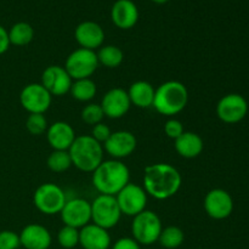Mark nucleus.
Instances as JSON below:
<instances>
[{
	"label": "nucleus",
	"instance_id": "obj_1",
	"mask_svg": "<svg viewBox=\"0 0 249 249\" xmlns=\"http://www.w3.org/2000/svg\"><path fill=\"white\" fill-rule=\"evenodd\" d=\"M182 184L181 174L168 163L147 165L143 170V190L156 199H168L178 194Z\"/></svg>",
	"mask_w": 249,
	"mask_h": 249
},
{
	"label": "nucleus",
	"instance_id": "obj_2",
	"mask_svg": "<svg viewBox=\"0 0 249 249\" xmlns=\"http://www.w3.org/2000/svg\"><path fill=\"white\" fill-rule=\"evenodd\" d=\"M129 168L118 160H104L92 172V185L100 195L117 196L129 184Z\"/></svg>",
	"mask_w": 249,
	"mask_h": 249
},
{
	"label": "nucleus",
	"instance_id": "obj_3",
	"mask_svg": "<svg viewBox=\"0 0 249 249\" xmlns=\"http://www.w3.org/2000/svg\"><path fill=\"white\" fill-rule=\"evenodd\" d=\"M189 91L182 83L169 80L156 89L153 105L156 111L163 116H175L186 107Z\"/></svg>",
	"mask_w": 249,
	"mask_h": 249
},
{
	"label": "nucleus",
	"instance_id": "obj_4",
	"mask_svg": "<svg viewBox=\"0 0 249 249\" xmlns=\"http://www.w3.org/2000/svg\"><path fill=\"white\" fill-rule=\"evenodd\" d=\"M104 146L91 135L77 136L70 147L72 164L82 172L92 173L104 162Z\"/></svg>",
	"mask_w": 249,
	"mask_h": 249
},
{
	"label": "nucleus",
	"instance_id": "obj_5",
	"mask_svg": "<svg viewBox=\"0 0 249 249\" xmlns=\"http://www.w3.org/2000/svg\"><path fill=\"white\" fill-rule=\"evenodd\" d=\"M162 230V221L155 212L145 209L140 214L134 216L131 233L133 238L139 245H153L158 241Z\"/></svg>",
	"mask_w": 249,
	"mask_h": 249
},
{
	"label": "nucleus",
	"instance_id": "obj_6",
	"mask_svg": "<svg viewBox=\"0 0 249 249\" xmlns=\"http://www.w3.org/2000/svg\"><path fill=\"white\" fill-rule=\"evenodd\" d=\"M66 202L67 198L63 190L53 182L40 185L36 190L33 196V203L36 208L45 215H55L61 213Z\"/></svg>",
	"mask_w": 249,
	"mask_h": 249
},
{
	"label": "nucleus",
	"instance_id": "obj_7",
	"mask_svg": "<svg viewBox=\"0 0 249 249\" xmlns=\"http://www.w3.org/2000/svg\"><path fill=\"white\" fill-rule=\"evenodd\" d=\"M92 224L106 230L114 228L119 223L122 212L119 209L116 196L100 195L91 202Z\"/></svg>",
	"mask_w": 249,
	"mask_h": 249
},
{
	"label": "nucleus",
	"instance_id": "obj_8",
	"mask_svg": "<svg viewBox=\"0 0 249 249\" xmlns=\"http://www.w3.org/2000/svg\"><path fill=\"white\" fill-rule=\"evenodd\" d=\"M99 67L95 51L79 48L73 51L66 60L65 70L73 80L90 78Z\"/></svg>",
	"mask_w": 249,
	"mask_h": 249
},
{
	"label": "nucleus",
	"instance_id": "obj_9",
	"mask_svg": "<svg viewBox=\"0 0 249 249\" xmlns=\"http://www.w3.org/2000/svg\"><path fill=\"white\" fill-rule=\"evenodd\" d=\"M122 214L128 216H135L143 212L147 206V194L143 187L129 182L116 196Z\"/></svg>",
	"mask_w": 249,
	"mask_h": 249
},
{
	"label": "nucleus",
	"instance_id": "obj_10",
	"mask_svg": "<svg viewBox=\"0 0 249 249\" xmlns=\"http://www.w3.org/2000/svg\"><path fill=\"white\" fill-rule=\"evenodd\" d=\"M248 113V102L242 95L228 94L219 100L216 105V116L228 124H235L242 121Z\"/></svg>",
	"mask_w": 249,
	"mask_h": 249
},
{
	"label": "nucleus",
	"instance_id": "obj_11",
	"mask_svg": "<svg viewBox=\"0 0 249 249\" xmlns=\"http://www.w3.org/2000/svg\"><path fill=\"white\" fill-rule=\"evenodd\" d=\"M50 92L39 83L26 85L19 94V102L22 107L29 113H43L49 109L51 105Z\"/></svg>",
	"mask_w": 249,
	"mask_h": 249
},
{
	"label": "nucleus",
	"instance_id": "obj_12",
	"mask_svg": "<svg viewBox=\"0 0 249 249\" xmlns=\"http://www.w3.org/2000/svg\"><path fill=\"white\" fill-rule=\"evenodd\" d=\"M60 214L65 225L79 230L91 220V204L84 198H72L66 202Z\"/></svg>",
	"mask_w": 249,
	"mask_h": 249
},
{
	"label": "nucleus",
	"instance_id": "obj_13",
	"mask_svg": "<svg viewBox=\"0 0 249 249\" xmlns=\"http://www.w3.org/2000/svg\"><path fill=\"white\" fill-rule=\"evenodd\" d=\"M73 79L70 77L65 67L49 66L41 74L40 84L48 90L51 96H63L70 92Z\"/></svg>",
	"mask_w": 249,
	"mask_h": 249
},
{
	"label": "nucleus",
	"instance_id": "obj_14",
	"mask_svg": "<svg viewBox=\"0 0 249 249\" xmlns=\"http://www.w3.org/2000/svg\"><path fill=\"white\" fill-rule=\"evenodd\" d=\"M204 209H206V213L215 220L229 218L233 211L232 197L223 189L212 190L206 195Z\"/></svg>",
	"mask_w": 249,
	"mask_h": 249
},
{
	"label": "nucleus",
	"instance_id": "obj_15",
	"mask_svg": "<svg viewBox=\"0 0 249 249\" xmlns=\"http://www.w3.org/2000/svg\"><path fill=\"white\" fill-rule=\"evenodd\" d=\"M138 141L135 135L130 131L118 130L111 134L108 140L104 143V150L111 156L113 160L126 158L135 151Z\"/></svg>",
	"mask_w": 249,
	"mask_h": 249
},
{
	"label": "nucleus",
	"instance_id": "obj_16",
	"mask_svg": "<svg viewBox=\"0 0 249 249\" xmlns=\"http://www.w3.org/2000/svg\"><path fill=\"white\" fill-rule=\"evenodd\" d=\"M100 105H101L105 116L111 119H118L128 113L131 102L128 91L121 88H114L105 94Z\"/></svg>",
	"mask_w": 249,
	"mask_h": 249
},
{
	"label": "nucleus",
	"instance_id": "obj_17",
	"mask_svg": "<svg viewBox=\"0 0 249 249\" xmlns=\"http://www.w3.org/2000/svg\"><path fill=\"white\" fill-rule=\"evenodd\" d=\"M77 43L83 49L95 51L101 48L105 40V32L99 23L94 21H84L77 26L74 31Z\"/></svg>",
	"mask_w": 249,
	"mask_h": 249
},
{
	"label": "nucleus",
	"instance_id": "obj_18",
	"mask_svg": "<svg viewBox=\"0 0 249 249\" xmlns=\"http://www.w3.org/2000/svg\"><path fill=\"white\" fill-rule=\"evenodd\" d=\"M111 19L119 29H130L138 23L139 9L133 0H117L111 9Z\"/></svg>",
	"mask_w": 249,
	"mask_h": 249
},
{
	"label": "nucleus",
	"instance_id": "obj_19",
	"mask_svg": "<svg viewBox=\"0 0 249 249\" xmlns=\"http://www.w3.org/2000/svg\"><path fill=\"white\" fill-rule=\"evenodd\" d=\"M19 242L26 249H48L53 238L50 231L43 225L29 224L19 233Z\"/></svg>",
	"mask_w": 249,
	"mask_h": 249
},
{
	"label": "nucleus",
	"instance_id": "obj_20",
	"mask_svg": "<svg viewBox=\"0 0 249 249\" xmlns=\"http://www.w3.org/2000/svg\"><path fill=\"white\" fill-rule=\"evenodd\" d=\"M75 138L74 129L66 122H55L46 130V139L53 150L68 151Z\"/></svg>",
	"mask_w": 249,
	"mask_h": 249
},
{
	"label": "nucleus",
	"instance_id": "obj_21",
	"mask_svg": "<svg viewBox=\"0 0 249 249\" xmlns=\"http://www.w3.org/2000/svg\"><path fill=\"white\" fill-rule=\"evenodd\" d=\"M79 245L84 249H108L111 236L106 229L88 224L79 230Z\"/></svg>",
	"mask_w": 249,
	"mask_h": 249
},
{
	"label": "nucleus",
	"instance_id": "obj_22",
	"mask_svg": "<svg viewBox=\"0 0 249 249\" xmlns=\"http://www.w3.org/2000/svg\"><path fill=\"white\" fill-rule=\"evenodd\" d=\"M203 140L201 136L192 131H184L175 140V150L184 158H196L203 151Z\"/></svg>",
	"mask_w": 249,
	"mask_h": 249
},
{
	"label": "nucleus",
	"instance_id": "obj_23",
	"mask_svg": "<svg viewBox=\"0 0 249 249\" xmlns=\"http://www.w3.org/2000/svg\"><path fill=\"white\" fill-rule=\"evenodd\" d=\"M156 89L145 80H139L133 83L128 90L129 99L131 105L139 107V108H148L152 107L153 100H155Z\"/></svg>",
	"mask_w": 249,
	"mask_h": 249
},
{
	"label": "nucleus",
	"instance_id": "obj_24",
	"mask_svg": "<svg viewBox=\"0 0 249 249\" xmlns=\"http://www.w3.org/2000/svg\"><path fill=\"white\" fill-rule=\"evenodd\" d=\"M34 38V29L27 22H17L10 28L9 39L10 44L16 46L28 45Z\"/></svg>",
	"mask_w": 249,
	"mask_h": 249
},
{
	"label": "nucleus",
	"instance_id": "obj_25",
	"mask_svg": "<svg viewBox=\"0 0 249 249\" xmlns=\"http://www.w3.org/2000/svg\"><path fill=\"white\" fill-rule=\"evenodd\" d=\"M70 92L72 94L73 99L78 100V101H90L96 95V84L90 78L74 80L72 83Z\"/></svg>",
	"mask_w": 249,
	"mask_h": 249
},
{
	"label": "nucleus",
	"instance_id": "obj_26",
	"mask_svg": "<svg viewBox=\"0 0 249 249\" xmlns=\"http://www.w3.org/2000/svg\"><path fill=\"white\" fill-rule=\"evenodd\" d=\"M96 55L99 63H101V65H104L107 68L118 67L123 62L124 58L123 51L116 45L101 46Z\"/></svg>",
	"mask_w": 249,
	"mask_h": 249
},
{
	"label": "nucleus",
	"instance_id": "obj_27",
	"mask_svg": "<svg viewBox=\"0 0 249 249\" xmlns=\"http://www.w3.org/2000/svg\"><path fill=\"white\" fill-rule=\"evenodd\" d=\"M185 240L184 231L178 226H168L160 232L158 242L167 249H175L182 245Z\"/></svg>",
	"mask_w": 249,
	"mask_h": 249
},
{
	"label": "nucleus",
	"instance_id": "obj_28",
	"mask_svg": "<svg viewBox=\"0 0 249 249\" xmlns=\"http://www.w3.org/2000/svg\"><path fill=\"white\" fill-rule=\"evenodd\" d=\"M46 163H48V167L50 168V170L55 173L66 172V170H68L73 165L70 152L68 151L58 150H53L49 155Z\"/></svg>",
	"mask_w": 249,
	"mask_h": 249
},
{
	"label": "nucleus",
	"instance_id": "obj_29",
	"mask_svg": "<svg viewBox=\"0 0 249 249\" xmlns=\"http://www.w3.org/2000/svg\"><path fill=\"white\" fill-rule=\"evenodd\" d=\"M57 241L60 246L65 249H72L79 245V230L72 226L65 225L57 235Z\"/></svg>",
	"mask_w": 249,
	"mask_h": 249
},
{
	"label": "nucleus",
	"instance_id": "obj_30",
	"mask_svg": "<svg viewBox=\"0 0 249 249\" xmlns=\"http://www.w3.org/2000/svg\"><path fill=\"white\" fill-rule=\"evenodd\" d=\"M26 128L32 135H41L48 130V121L43 113H29L26 121Z\"/></svg>",
	"mask_w": 249,
	"mask_h": 249
},
{
	"label": "nucleus",
	"instance_id": "obj_31",
	"mask_svg": "<svg viewBox=\"0 0 249 249\" xmlns=\"http://www.w3.org/2000/svg\"><path fill=\"white\" fill-rule=\"evenodd\" d=\"M105 113L102 111L101 105L99 104H89L82 109V119L89 125H96V124L101 123L104 119Z\"/></svg>",
	"mask_w": 249,
	"mask_h": 249
},
{
	"label": "nucleus",
	"instance_id": "obj_32",
	"mask_svg": "<svg viewBox=\"0 0 249 249\" xmlns=\"http://www.w3.org/2000/svg\"><path fill=\"white\" fill-rule=\"evenodd\" d=\"M19 246V235L10 230L0 231V249H17Z\"/></svg>",
	"mask_w": 249,
	"mask_h": 249
},
{
	"label": "nucleus",
	"instance_id": "obj_33",
	"mask_svg": "<svg viewBox=\"0 0 249 249\" xmlns=\"http://www.w3.org/2000/svg\"><path fill=\"white\" fill-rule=\"evenodd\" d=\"M184 131H185L184 130V125H182L181 122L178 121V119L170 118L169 121L165 122L164 133H165V135L168 136V138L177 140V139L179 138V136L181 135Z\"/></svg>",
	"mask_w": 249,
	"mask_h": 249
},
{
	"label": "nucleus",
	"instance_id": "obj_34",
	"mask_svg": "<svg viewBox=\"0 0 249 249\" xmlns=\"http://www.w3.org/2000/svg\"><path fill=\"white\" fill-rule=\"evenodd\" d=\"M112 131L109 129L108 125L104 123H99L96 125L92 126V130H91V136L95 139L96 141H99L100 143H105L108 138L111 136Z\"/></svg>",
	"mask_w": 249,
	"mask_h": 249
},
{
	"label": "nucleus",
	"instance_id": "obj_35",
	"mask_svg": "<svg viewBox=\"0 0 249 249\" xmlns=\"http://www.w3.org/2000/svg\"><path fill=\"white\" fill-rule=\"evenodd\" d=\"M112 249H141V248H140V245H139L134 238L123 237V238H119L118 241H116V243H114Z\"/></svg>",
	"mask_w": 249,
	"mask_h": 249
},
{
	"label": "nucleus",
	"instance_id": "obj_36",
	"mask_svg": "<svg viewBox=\"0 0 249 249\" xmlns=\"http://www.w3.org/2000/svg\"><path fill=\"white\" fill-rule=\"evenodd\" d=\"M10 39H9V32L0 24V55L6 53L10 48Z\"/></svg>",
	"mask_w": 249,
	"mask_h": 249
},
{
	"label": "nucleus",
	"instance_id": "obj_37",
	"mask_svg": "<svg viewBox=\"0 0 249 249\" xmlns=\"http://www.w3.org/2000/svg\"><path fill=\"white\" fill-rule=\"evenodd\" d=\"M152 2H155V4H158V5H162V4H165V2H168L169 0H151Z\"/></svg>",
	"mask_w": 249,
	"mask_h": 249
}]
</instances>
